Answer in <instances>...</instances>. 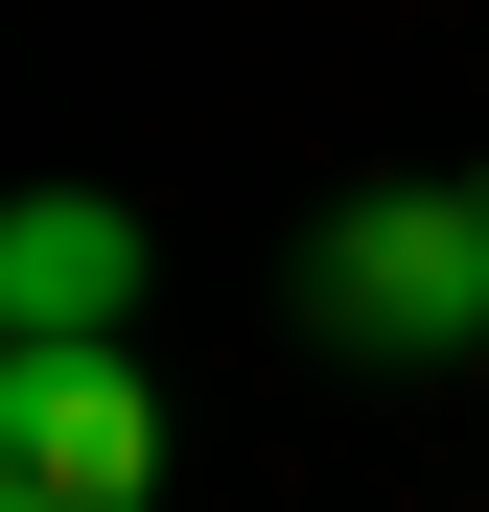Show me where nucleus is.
Wrapping results in <instances>:
<instances>
[{
	"instance_id": "1",
	"label": "nucleus",
	"mask_w": 489,
	"mask_h": 512,
	"mask_svg": "<svg viewBox=\"0 0 489 512\" xmlns=\"http://www.w3.org/2000/svg\"><path fill=\"white\" fill-rule=\"evenodd\" d=\"M303 326L326 350H489V210L466 187H350L303 233Z\"/></svg>"
},
{
	"instance_id": "2",
	"label": "nucleus",
	"mask_w": 489,
	"mask_h": 512,
	"mask_svg": "<svg viewBox=\"0 0 489 512\" xmlns=\"http://www.w3.org/2000/svg\"><path fill=\"white\" fill-rule=\"evenodd\" d=\"M0 512H163L140 350H0Z\"/></svg>"
},
{
	"instance_id": "3",
	"label": "nucleus",
	"mask_w": 489,
	"mask_h": 512,
	"mask_svg": "<svg viewBox=\"0 0 489 512\" xmlns=\"http://www.w3.org/2000/svg\"><path fill=\"white\" fill-rule=\"evenodd\" d=\"M140 303V210L117 187H24L0 210V350H117Z\"/></svg>"
},
{
	"instance_id": "4",
	"label": "nucleus",
	"mask_w": 489,
	"mask_h": 512,
	"mask_svg": "<svg viewBox=\"0 0 489 512\" xmlns=\"http://www.w3.org/2000/svg\"><path fill=\"white\" fill-rule=\"evenodd\" d=\"M466 210H489V163H466Z\"/></svg>"
}]
</instances>
